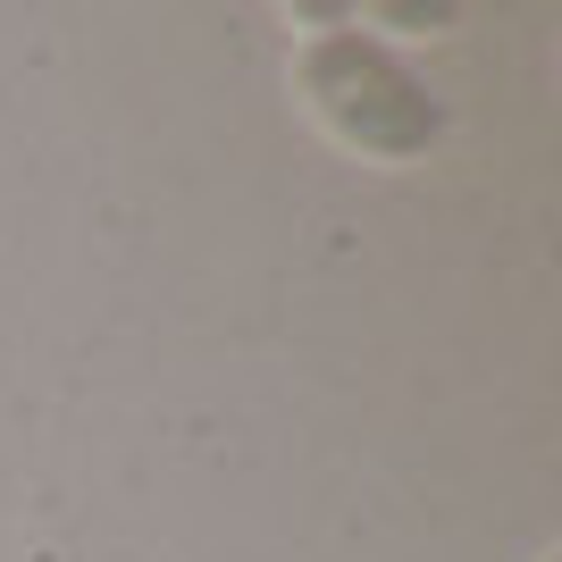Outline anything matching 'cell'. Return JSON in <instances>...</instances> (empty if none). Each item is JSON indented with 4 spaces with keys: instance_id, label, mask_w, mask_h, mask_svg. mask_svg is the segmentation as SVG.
<instances>
[{
    "instance_id": "cell-2",
    "label": "cell",
    "mask_w": 562,
    "mask_h": 562,
    "mask_svg": "<svg viewBox=\"0 0 562 562\" xmlns=\"http://www.w3.org/2000/svg\"><path fill=\"white\" fill-rule=\"evenodd\" d=\"M378 25H403V34H428V25H453V9H378Z\"/></svg>"
},
{
    "instance_id": "cell-1",
    "label": "cell",
    "mask_w": 562,
    "mask_h": 562,
    "mask_svg": "<svg viewBox=\"0 0 562 562\" xmlns=\"http://www.w3.org/2000/svg\"><path fill=\"white\" fill-rule=\"evenodd\" d=\"M294 85H303L311 117L328 126L345 151L378 168L428 160L446 143V101L403 50H386L370 25H319L294 59Z\"/></svg>"
}]
</instances>
